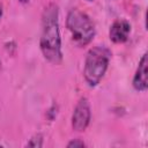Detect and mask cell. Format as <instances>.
<instances>
[{"label":"cell","instance_id":"3","mask_svg":"<svg viewBox=\"0 0 148 148\" xmlns=\"http://www.w3.org/2000/svg\"><path fill=\"white\" fill-rule=\"evenodd\" d=\"M66 25L71 32L72 40L77 46L88 45L95 37L96 29L91 18L82 10L74 8L67 14Z\"/></svg>","mask_w":148,"mask_h":148},{"label":"cell","instance_id":"7","mask_svg":"<svg viewBox=\"0 0 148 148\" xmlns=\"http://www.w3.org/2000/svg\"><path fill=\"white\" fill-rule=\"evenodd\" d=\"M28 147H34V148H37V147H42L43 146V136L40 134H36L34 135L29 142L27 143Z\"/></svg>","mask_w":148,"mask_h":148},{"label":"cell","instance_id":"9","mask_svg":"<svg viewBox=\"0 0 148 148\" xmlns=\"http://www.w3.org/2000/svg\"><path fill=\"white\" fill-rule=\"evenodd\" d=\"M1 16H2V5L0 3V18H1Z\"/></svg>","mask_w":148,"mask_h":148},{"label":"cell","instance_id":"4","mask_svg":"<svg viewBox=\"0 0 148 148\" xmlns=\"http://www.w3.org/2000/svg\"><path fill=\"white\" fill-rule=\"evenodd\" d=\"M90 104L87 97H82L76 103L72 114V127L76 132H83L90 123Z\"/></svg>","mask_w":148,"mask_h":148},{"label":"cell","instance_id":"5","mask_svg":"<svg viewBox=\"0 0 148 148\" xmlns=\"http://www.w3.org/2000/svg\"><path fill=\"white\" fill-rule=\"evenodd\" d=\"M130 32H131L130 22L124 18H119V20H116L112 23V25L110 27L109 37H110L111 42H113L116 44H121L128 39Z\"/></svg>","mask_w":148,"mask_h":148},{"label":"cell","instance_id":"1","mask_svg":"<svg viewBox=\"0 0 148 148\" xmlns=\"http://www.w3.org/2000/svg\"><path fill=\"white\" fill-rule=\"evenodd\" d=\"M39 46L44 58L51 64L58 65L62 61L61 38L59 31V9L56 3H50L43 12Z\"/></svg>","mask_w":148,"mask_h":148},{"label":"cell","instance_id":"10","mask_svg":"<svg viewBox=\"0 0 148 148\" xmlns=\"http://www.w3.org/2000/svg\"><path fill=\"white\" fill-rule=\"evenodd\" d=\"M18 1H20L21 3H27V2L29 1V0H18Z\"/></svg>","mask_w":148,"mask_h":148},{"label":"cell","instance_id":"6","mask_svg":"<svg viewBox=\"0 0 148 148\" xmlns=\"http://www.w3.org/2000/svg\"><path fill=\"white\" fill-rule=\"evenodd\" d=\"M147 66H148V59H147V53H145L139 60V65L133 77V87L138 91H146L148 88Z\"/></svg>","mask_w":148,"mask_h":148},{"label":"cell","instance_id":"8","mask_svg":"<svg viewBox=\"0 0 148 148\" xmlns=\"http://www.w3.org/2000/svg\"><path fill=\"white\" fill-rule=\"evenodd\" d=\"M84 146H86V143L80 139H74V140H72V141H69L67 143L68 148H73V147L76 148V147H84Z\"/></svg>","mask_w":148,"mask_h":148},{"label":"cell","instance_id":"11","mask_svg":"<svg viewBox=\"0 0 148 148\" xmlns=\"http://www.w3.org/2000/svg\"><path fill=\"white\" fill-rule=\"evenodd\" d=\"M87 1H94V0H87Z\"/></svg>","mask_w":148,"mask_h":148},{"label":"cell","instance_id":"2","mask_svg":"<svg viewBox=\"0 0 148 148\" xmlns=\"http://www.w3.org/2000/svg\"><path fill=\"white\" fill-rule=\"evenodd\" d=\"M111 58V51L104 45L91 47L86 56L83 75L89 87H96L103 79Z\"/></svg>","mask_w":148,"mask_h":148}]
</instances>
